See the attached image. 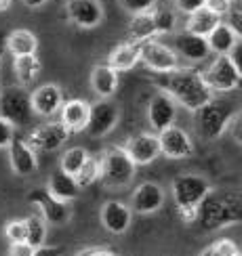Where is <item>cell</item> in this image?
Segmentation results:
<instances>
[{
	"label": "cell",
	"instance_id": "44dd1931",
	"mask_svg": "<svg viewBox=\"0 0 242 256\" xmlns=\"http://www.w3.org/2000/svg\"><path fill=\"white\" fill-rule=\"evenodd\" d=\"M118 72L112 70L108 63L105 66H95L91 70V88L97 94V99H112L118 90Z\"/></svg>",
	"mask_w": 242,
	"mask_h": 256
},
{
	"label": "cell",
	"instance_id": "7dc6e473",
	"mask_svg": "<svg viewBox=\"0 0 242 256\" xmlns=\"http://www.w3.org/2000/svg\"><path fill=\"white\" fill-rule=\"evenodd\" d=\"M0 59H3V48H0Z\"/></svg>",
	"mask_w": 242,
	"mask_h": 256
},
{
	"label": "cell",
	"instance_id": "5bb4252c",
	"mask_svg": "<svg viewBox=\"0 0 242 256\" xmlns=\"http://www.w3.org/2000/svg\"><path fill=\"white\" fill-rule=\"evenodd\" d=\"M70 136V130L61 122H51V124H45L36 128L34 132L28 136V145L38 152H57V149L68 141Z\"/></svg>",
	"mask_w": 242,
	"mask_h": 256
},
{
	"label": "cell",
	"instance_id": "f35d334b",
	"mask_svg": "<svg viewBox=\"0 0 242 256\" xmlns=\"http://www.w3.org/2000/svg\"><path fill=\"white\" fill-rule=\"evenodd\" d=\"M34 254V246H30L28 242H13L9 246V256H32Z\"/></svg>",
	"mask_w": 242,
	"mask_h": 256
},
{
	"label": "cell",
	"instance_id": "b9f144b4",
	"mask_svg": "<svg viewBox=\"0 0 242 256\" xmlns=\"http://www.w3.org/2000/svg\"><path fill=\"white\" fill-rule=\"evenodd\" d=\"M21 2H24L28 8H42L49 0H21Z\"/></svg>",
	"mask_w": 242,
	"mask_h": 256
},
{
	"label": "cell",
	"instance_id": "277c9868",
	"mask_svg": "<svg viewBox=\"0 0 242 256\" xmlns=\"http://www.w3.org/2000/svg\"><path fill=\"white\" fill-rule=\"evenodd\" d=\"M210 191V183L196 174H181L173 180V200L183 222H196V208Z\"/></svg>",
	"mask_w": 242,
	"mask_h": 256
},
{
	"label": "cell",
	"instance_id": "ac0fdd59",
	"mask_svg": "<svg viewBox=\"0 0 242 256\" xmlns=\"http://www.w3.org/2000/svg\"><path fill=\"white\" fill-rule=\"evenodd\" d=\"M175 52L177 57H183L187 61L192 63H202L208 59L210 50H208V44H206V38L202 36H196V34H189V32H179V34H175Z\"/></svg>",
	"mask_w": 242,
	"mask_h": 256
},
{
	"label": "cell",
	"instance_id": "83f0119b",
	"mask_svg": "<svg viewBox=\"0 0 242 256\" xmlns=\"http://www.w3.org/2000/svg\"><path fill=\"white\" fill-rule=\"evenodd\" d=\"M13 70H15V78L19 82V86H32L40 76V61L36 55H26V57H13Z\"/></svg>",
	"mask_w": 242,
	"mask_h": 256
},
{
	"label": "cell",
	"instance_id": "e575fe53",
	"mask_svg": "<svg viewBox=\"0 0 242 256\" xmlns=\"http://www.w3.org/2000/svg\"><path fill=\"white\" fill-rule=\"evenodd\" d=\"M120 6L131 15L137 13H145V10H152L156 6V0H118Z\"/></svg>",
	"mask_w": 242,
	"mask_h": 256
},
{
	"label": "cell",
	"instance_id": "681fc988",
	"mask_svg": "<svg viewBox=\"0 0 242 256\" xmlns=\"http://www.w3.org/2000/svg\"><path fill=\"white\" fill-rule=\"evenodd\" d=\"M234 256H240V252H238V254H234Z\"/></svg>",
	"mask_w": 242,
	"mask_h": 256
},
{
	"label": "cell",
	"instance_id": "f6af8a7d",
	"mask_svg": "<svg viewBox=\"0 0 242 256\" xmlns=\"http://www.w3.org/2000/svg\"><path fill=\"white\" fill-rule=\"evenodd\" d=\"M200 256H215V250H213V246H208L202 254H200Z\"/></svg>",
	"mask_w": 242,
	"mask_h": 256
},
{
	"label": "cell",
	"instance_id": "603a6c76",
	"mask_svg": "<svg viewBox=\"0 0 242 256\" xmlns=\"http://www.w3.org/2000/svg\"><path fill=\"white\" fill-rule=\"evenodd\" d=\"M238 42H240V34L229 24H225V21L217 24L215 30L206 36L208 50L215 52V55H227Z\"/></svg>",
	"mask_w": 242,
	"mask_h": 256
},
{
	"label": "cell",
	"instance_id": "5b68a950",
	"mask_svg": "<svg viewBox=\"0 0 242 256\" xmlns=\"http://www.w3.org/2000/svg\"><path fill=\"white\" fill-rule=\"evenodd\" d=\"M137 172V166L133 164V160L126 156L122 147H110L103 154L101 160V180L103 185H108L112 189H122L126 185L133 183Z\"/></svg>",
	"mask_w": 242,
	"mask_h": 256
},
{
	"label": "cell",
	"instance_id": "7a4b0ae2",
	"mask_svg": "<svg viewBox=\"0 0 242 256\" xmlns=\"http://www.w3.org/2000/svg\"><path fill=\"white\" fill-rule=\"evenodd\" d=\"M162 82L160 88L171 94L177 105H181L187 112H196L215 97L208 90V86L202 80V72L192 70V68H177L175 72L160 74Z\"/></svg>",
	"mask_w": 242,
	"mask_h": 256
},
{
	"label": "cell",
	"instance_id": "8d00e7d4",
	"mask_svg": "<svg viewBox=\"0 0 242 256\" xmlns=\"http://www.w3.org/2000/svg\"><path fill=\"white\" fill-rule=\"evenodd\" d=\"M213 250H215V256H234V254L240 252V250H238V244L231 242V240H227V238L217 240V242L213 244Z\"/></svg>",
	"mask_w": 242,
	"mask_h": 256
},
{
	"label": "cell",
	"instance_id": "f1b7e54d",
	"mask_svg": "<svg viewBox=\"0 0 242 256\" xmlns=\"http://www.w3.org/2000/svg\"><path fill=\"white\" fill-rule=\"evenodd\" d=\"M158 36L156 34V24H154V15L152 10H145V13H137L131 17L129 24V38L133 42H143Z\"/></svg>",
	"mask_w": 242,
	"mask_h": 256
},
{
	"label": "cell",
	"instance_id": "7bdbcfd3",
	"mask_svg": "<svg viewBox=\"0 0 242 256\" xmlns=\"http://www.w3.org/2000/svg\"><path fill=\"white\" fill-rule=\"evenodd\" d=\"M78 256H116V254L110 252V250H89V252L78 254Z\"/></svg>",
	"mask_w": 242,
	"mask_h": 256
},
{
	"label": "cell",
	"instance_id": "d6a6232c",
	"mask_svg": "<svg viewBox=\"0 0 242 256\" xmlns=\"http://www.w3.org/2000/svg\"><path fill=\"white\" fill-rule=\"evenodd\" d=\"M154 24H156V34H173L177 28V10L175 8H152Z\"/></svg>",
	"mask_w": 242,
	"mask_h": 256
},
{
	"label": "cell",
	"instance_id": "7402d4cb",
	"mask_svg": "<svg viewBox=\"0 0 242 256\" xmlns=\"http://www.w3.org/2000/svg\"><path fill=\"white\" fill-rule=\"evenodd\" d=\"M89 110L91 103L82 101V99H70L61 103V124L68 128L70 132H82L84 126H87L89 120Z\"/></svg>",
	"mask_w": 242,
	"mask_h": 256
},
{
	"label": "cell",
	"instance_id": "60d3db41",
	"mask_svg": "<svg viewBox=\"0 0 242 256\" xmlns=\"http://www.w3.org/2000/svg\"><path fill=\"white\" fill-rule=\"evenodd\" d=\"M63 254V248L61 246H38V248H34V254L32 256H61Z\"/></svg>",
	"mask_w": 242,
	"mask_h": 256
},
{
	"label": "cell",
	"instance_id": "d4e9b609",
	"mask_svg": "<svg viewBox=\"0 0 242 256\" xmlns=\"http://www.w3.org/2000/svg\"><path fill=\"white\" fill-rule=\"evenodd\" d=\"M137 63H139V42H133V40L118 44L108 55V66L118 74L133 70Z\"/></svg>",
	"mask_w": 242,
	"mask_h": 256
},
{
	"label": "cell",
	"instance_id": "ab89813d",
	"mask_svg": "<svg viewBox=\"0 0 242 256\" xmlns=\"http://www.w3.org/2000/svg\"><path fill=\"white\" fill-rule=\"evenodd\" d=\"M13 130H15V126H11L7 120L0 118V149H7L11 138H13Z\"/></svg>",
	"mask_w": 242,
	"mask_h": 256
},
{
	"label": "cell",
	"instance_id": "836d02e7",
	"mask_svg": "<svg viewBox=\"0 0 242 256\" xmlns=\"http://www.w3.org/2000/svg\"><path fill=\"white\" fill-rule=\"evenodd\" d=\"M5 238L13 242H26V222L24 220H9L5 225Z\"/></svg>",
	"mask_w": 242,
	"mask_h": 256
},
{
	"label": "cell",
	"instance_id": "30bf717a",
	"mask_svg": "<svg viewBox=\"0 0 242 256\" xmlns=\"http://www.w3.org/2000/svg\"><path fill=\"white\" fill-rule=\"evenodd\" d=\"M158 136V147H160V154L168 160H187L192 158L196 147L194 141L189 138V134L179 126H168L164 130H160L156 134Z\"/></svg>",
	"mask_w": 242,
	"mask_h": 256
},
{
	"label": "cell",
	"instance_id": "d590c367",
	"mask_svg": "<svg viewBox=\"0 0 242 256\" xmlns=\"http://www.w3.org/2000/svg\"><path fill=\"white\" fill-rule=\"evenodd\" d=\"M231 6H234V2L231 0H204V8H208L210 13H215L217 17H227V13L231 10Z\"/></svg>",
	"mask_w": 242,
	"mask_h": 256
},
{
	"label": "cell",
	"instance_id": "bcb514c9",
	"mask_svg": "<svg viewBox=\"0 0 242 256\" xmlns=\"http://www.w3.org/2000/svg\"><path fill=\"white\" fill-rule=\"evenodd\" d=\"M51 2H55V4H63V2H66V0H51Z\"/></svg>",
	"mask_w": 242,
	"mask_h": 256
},
{
	"label": "cell",
	"instance_id": "484cf974",
	"mask_svg": "<svg viewBox=\"0 0 242 256\" xmlns=\"http://www.w3.org/2000/svg\"><path fill=\"white\" fill-rule=\"evenodd\" d=\"M5 48L13 57H26V55H36L38 50V38L32 34L30 30H13L5 40Z\"/></svg>",
	"mask_w": 242,
	"mask_h": 256
},
{
	"label": "cell",
	"instance_id": "8fae6325",
	"mask_svg": "<svg viewBox=\"0 0 242 256\" xmlns=\"http://www.w3.org/2000/svg\"><path fill=\"white\" fill-rule=\"evenodd\" d=\"M66 15L80 30H95L103 24L105 10L101 0H66Z\"/></svg>",
	"mask_w": 242,
	"mask_h": 256
},
{
	"label": "cell",
	"instance_id": "4dcf8cb0",
	"mask_svg": "<svg viewBox=\"0 0 242 256\" xmlns=\"http://www.w3.org/2000/svg\"><path fill=\"white\" fill-rule=\"evenodd\" d=\"M87 158H89V152L87 149H82V147H72L68 149L66 154L61 156L59 160V170H63L66 174H76L78 170L82 168V164L87 162Z\"/></svg>",
	"mask_w": 242,
	"mask_h": 256
},
{
	"label": "cell",
	"instance_id": "8992f818",
	"mask_svg": "<svg viewBox=\"0 0 242 256\" xmlns=\"http://www.w3.org/2000/svg\"><path fill=\"white\" fill-rule=\"evenodd\" d=\"M202 80L213 94H227L240 86L242 70L236 68L227 55H217L213 63L202 72Z\"/></svg>",
	"mask_w": 242,
	"mask_h": 256
},
{
	"label": "cell",
	"instance_id": "74e56055",
	"mask_svg": "<svg viewBox=\"0 0 242 256\" xmlns=\"http://www.w3.org/2000/svg\"><path fill=\"white\" fill-rule=\"evenodd\" d=\"M175 6H177L179 13L189 15V13H194V10L202 8L204 6V0H175Z\"/></svg>",
	"mask_w": 242,
	"mask_h": 256
},
{
	"label": "cell",
	"instance_id": "c3c4849f",
	"mask_svg": "<svg viewBox=\"0 0 242 256\" xmlns=\"http://www.w3.org/2000/svg\"><path fill=\"white\" fill-rule=\"evenodd\" d=\"M231 2H240V0H231Z\"/></svg>",
	"mask_w": 242,
	"mask_h": 256
},
{
	"label": "cell",
	"instance_id": "ffe728a7",
	"mask_svg": "<svg viewBox=\"0 0 242 256\" xmlns=\"http://www.w3.org/2000/svg\"><path fill=\"white\" fill-rule=\"evenodd\" d=\"M101 225L114 236H120L131 227V210L122 202H105L101 208Z\"/></svg>",
	"mask_w": 242,
	"mask_h": 256
},
{
	"label": "cell",
	"instance_id": "4fadbf2b",
	"mask_svg": "<svg viewBox=\"0 0 242 256\" xmlns=\"http://www.w3.org/2000/svg\"><path fill=\"white\" fill-rule=\"evenodd\" d=\"M177 118V103L173 101L171 94H166L164 90L156 92L147 103V120H150L152 128L156 132L164 130V128L173 126Z\"/></svg>",
	"mask_w": 242,
	"mask_h": 256
},
{
	"label": "cell",
	"instance_id": "6da1fadb",
	"mask_svg": "<svg viewBox=\"0 0 242 256\" xmlns=\"http://www.w3.org/2000/svg\"><path fill=\"white\" fill-rule=\"evenodd\" d=\"M240 220H242V200L238 191L210 189L196 208V222H200V227L204 231L231 227L238 225Z\"/></svg>",
	"mask_w": 242,
	"mask_h": 256
},
{
	"label": "cell",
	"instance_id": "cb8c5ba5",
	"mask_svg": "<svg viewBox=\"0 0 242 256\" xmlns=\"http://www.w3.org/2000/svg\"><path fill=\"white\" fill-rule=\"evenodd\" d=\"M47 191H49V194L55 198V200L70 204V202H74V200L80 196L82 189L76 185V180H74L72 174H66L63 170H55V172L51 174V178H49Z\"/></svg>",
	"mask_w": 242,
	"mask_h": 256
},
{
	"label": "cell",
	"instance_id": "ee69618b",
	"mask_svg": "<svg viewBox=\"0 0 242 256\" xmlns=\"http://www.w3.org/2000/svg\"><path fill=\"white\" fill-rule=\"evenodd\" d=\"M11 4H13V0H0V13H5V10L11 8Z\"/></svg>",
	"mask_w": 242,
	"mask_h": 256
},
{
	"label": "cell",
	"instance_id": "7c38bea8",
	"mask_svg": "<svg viewBox=\"0 0 242 256\" xmlns=\"http://www.w3.org/2000/svg\"><path fill=\"white\" fill-rule=\"evenodd\" d=\"M28 202H30V204H34V206H38L40 216L45 218V222H49V225H66V222L70 220V208H68V204L53 198L47 191V187L34 189L28 196Z\"/></svg>",
	"mask_w": 242,
	"mask_h": 256
},
{
	"label": "cell",
	"instance_id": "ba28073f",
	"mask_svg": "<svg viewBox=\"0 0 242 256\" xmlns=\"http://www.w3.org/2000/svg\"><path fill=\"white\" fill-rule=\"evenodd\" d=\"M139 61H143L145 68L156 74H168V72H175L177 68H181L177 52L171 46H166L154 38L139 42Z\"/></svg>",
	"mask_w": 242,
	"mask_h": 256
},
{
	"label": "cell",
	"instance_id": "2e32d148",
	"mask_svg": "<svg viewBox=\"0 0 242 256\" xmlns=\"http://www.w3.org/2000/svg\"><path fill=\"white\" fill-rule=\"evenodd\" d=\"M9 149V164L11 170L17 174V176H30L36 172L38 168V160H36V152L32 149L26 141L21 138H11V143L7 145Z\"/></svg>",
	"mask_w": 242,
	"mask_h": 256
},
{
	"label": "cell",
	"instance_id": "d6986e66",
	"mask_svg": "<svg viewBox=\"0 0 242 256\" xmlns=\"http://www.w3.org/2000/svg\"><path fill=\"white\" fill-rule=\"evenodd\" d=\"M164 204V191L156 183H143L133 194V210L137 214H154Z\"/></svg>",
	"mask_w": 242,
	"mask_h": 256
},
{
	"label": "cell",
	"instance_id": "3957f363",
	"mask_svg": "<svg viewBox=\"0 0 242 256\" xmlns=\"http://www.w3.org/2000/svg\"><path fill=\"white\" fill-rule=\"evenodd\" d=\"M192 114H194L196 134L206 143L219 138L227 130V126H231L236 118H240V112L236 108V103L229 101V99H223V97L217 99V94Z\"/></svg>",
	"mask_w": 242,
	"mask_h": 256
},
{
	"label": "cell",
	"instance_id": "4316f807",
	"mask_svg": "<svg viewBox=\"0 0 242 256\" xmlns=\"http://www.w3.org/2000/svg\"><path fill=\"white\" fill-rule=\"evenodd\" d=\"M221 17H217L215 13H210L208 8H198L194 10V13L187 15V21H185V32H189V34H196V36H202L206 38L210 32L215 30L217 24H221Z\"/></svg>",
	"mask_w": 242,
	"mask_h": 256
},
{
	"label": "cell",
	"instance_id": "9c48e42d",
	"mask_svg": "<svg viewBox=\"0 0 242 256\" xmlns=\"http://www.w3.org/2000/svg\"><path fill=\"white\" fill-rule=\"evenodd\" d=\"M118 118L120 112L110 99H97V103H93L89 110V120L84 126V132L93 138H101L114 130L116 124H118Z\"/></svg>",
	"mask_w": 242,
	"mask_h": 256
},
{
	"label": "cell",
	"instance_id": "f546056e",
	"mask_svg": "<svg viewBox=\"0 0 242 256\" xmlns=\"http://www.w3.org/2000/svg\"><path fill=\"white\" fill-rule=\"evenodd\" d=\"M101 176V162H97L95 158H87V162L82 164V168L78 170L76 174H74V180H76V185L80 189H87L91 185H95Z\"/></svg>",
	"mask_w": 242,
	"mask_h": 256
},
{
	"label": "cell",
	"instance_id": "52a82bcc",
	"mask_svg": "<svg viewBox=\"0 0 242 256\" xmlns=\"http://www.w3.org/2000/svg\"><path fill=\"white\" fill-rule=\"evenodd\" d=\"M32 116L34 112H32L30 92L24 86H11L0 92V118L11 126H26L30 124Z\"/></svg>",
	"mask_w": 242,
	"mask_h": 256
},
{
	"label": "cell",
	"instance_id": "e0dca14e",
	"mask_svg": "<svg viewBox=\"0 0 242 256\" xmlns=\"http://www.w3.org/2000/svg\"><path fill=\"white\" fill-rule=\"evenodd\" d=\"M30 101H32V112L42 118H51L55 116L63 103V92L57 84H42L36 90L30 92Z\"/></svg>",
	"mask_w": 242,
	"mask_h": 256
},
{
	"label": "cell",
	"instance_id": "1f68e13d",
	"mask_svg": "<svg viewBox=\"0 0 242 256\" xmlns=\"http://www.w3.org/2000/svg\"><path fill=\"white\" fill-rule=\"evenodd\" d=\"M26 222V242L30 244V246H42L47 240V222L42 216H28L24 218Z\"/></svg>",
	"mask_w": 242,
	"mask_h": 256
},
{
	"label": "cell",
	"instance_id": "9a60e30c",
	"mask_svg": "<svg viewBox=\"0 0 242 256\" xmlns=\"http://www.w3.org/2000/svg\"><path fill=\"white\" fill-rule=\"evenodd\" d=\"M124 152L133 160L135 166H147L160 156V147H158V136L150 132H141L137 136H131L124 145Z\"/></svg>",
	"mask_w": 242,
	"mask_h": 256
}]
</instances>
